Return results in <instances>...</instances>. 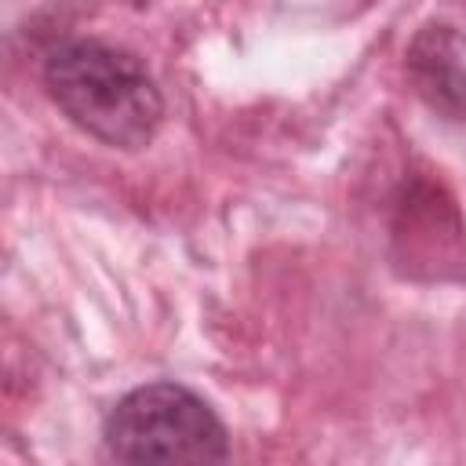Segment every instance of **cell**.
I'll return each mask as SVG.
<instances>
[{
  "label": "cell",
  "instance_id": "obj_3",
  "mask_svg": "<svg viewBox=\"0 0 466 466\" xmlns=\"http://www.w3.org/2000/svg\"><path fill=\"white\" fill-rule=\"evenodd\" d=\"M408 62L419 80V91L433 106L466 113V40L455 29L426 25L411 44Z\"/></svg>",
  "mask_w": 466,
  "mask_h": 466
},
{
  "label": "cell",
  "instance_id": "obj_2",
  "mask_svg": "<svg viewBox=\"0 0 466 466\" xmlns=\"http://www.w3.org/2000/svg\"><path fill=\"white\" fill-rule=\"evenodd\" d=\"M106 451L120 462H222L229 437L215 408L178 382L124 393L102 426Z\"/></svg>",
  "mask_w": 466,
  "mask_h": 466
},
{
  "label": "cell",
  "instance_id": "obj_1",
  "mask_svg": "<svg viewBox=\"0 0 466 466\" xmlns=\"http://www.w3.org/2000/svg\"><path fill=\"white\" fill-rule=\"evenodd\" d=\"M51 102L91 138L113 149H142L164 120V98L138 55L76 36L58 44L44 62Z\"/></svg>",
  "mask_w": 466,
  "mask_h": 466
}]
</instances>
